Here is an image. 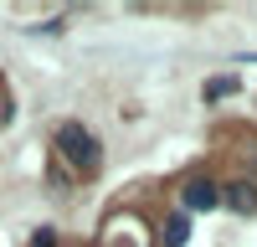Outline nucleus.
<instances>
[{
  "instance_id": "obj_3",
  "label": "nucleus",
  "mask_w": 257,
  "mask_h": 247,
  "mask_svg": "<svg viewBox=\"0 0 257 247\" xmlns=\"http://www.w3.org/2000/svg\"><path fill=\"white\" fill-rule=\"evenodd\" d=\"M185 237H190V216L175 211V216L165 221V247H185Z\"/></svg>"
},
{
  "instance_id": "obj_5",
  "label": "nucleus",
  "mask_w": 257,
  "mask_h": 247,
  "mask_svg": "<svg viewBox=\"0 0 257 247\" xmlns=\"http://www.w3.org/2000/svg\"><path fill=\"white\" fill-rule=\"evenodd\" d=\"M226 201L237 206V211H252V206H257V191H252V185H231V191H226Z\"/></svg>"
},
{
  "instance_id": "obj_1",
  "label": "nucleus",
  "mask_w": 257,
  "mask_h": 247,
  "mask_svg": "<svg viewBox=\"0 0 257 247\" xmlns=\"http://www.w3.org/2000/svg\"><path fill=\"white\" fill-rule=\"evenodd\" d=\"M57 155H62V160H72L77 170H98V160H103V144H98L88 129H82L77 118H67V124L57 129Z\"/></svg>"
},
{
  "instance_id": "obj_4",
  "label": "nucleus",
  "mask_w": 257,
  "mask_h": 247,
  "mask_svg": "<svg viewBox=\"0 0 257 247\" xmlns=\"http://www.w3.org/2000/svg\"><path fill=\"white\" fill-rule=\"evenodd\" d=\"M226 93H237V77H226V72H221V77H211V82H206V103H221Z\"/></svg>"
},
{
  "instance_id": "obj_2",
  "label": "nucleus",
  "mask_w": 257,
  "mask_h": 247,
  "mask_svg": "<svg viewBox=\"0 0 257 247\" xmlns=\"http://www.w3.org/2000/svg\"><path fill=\"white\" fill-rule=\"evenodd\" d=\"M211 206H221V191L211 180H190L185 185V216L190 211H211Z\"/></svg>"
}]
</instances>
